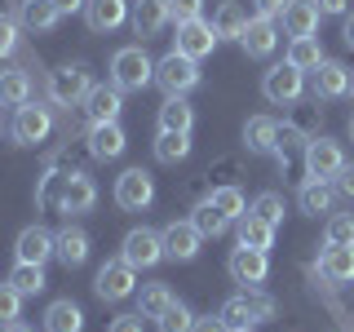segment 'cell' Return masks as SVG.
Instances as JSON below:
<instances>
[{"label": "cell", "instance_id": "1", "mask_svg": "<svg viewBox=\"0 0 354 332\" xmlns=\"http://www.w3.org/2000/svg\"><path fill=\"white\" fill-rule=\"evenodd\" d=\"M151 80H155V62L147 58L142 44L115 49V58H111V84H120L124 93H138V89H147Z\"/></svg>", "mask_w": 354, "mask_h": 332}, {"label": "cell", "instance_id": "2", "mask_svg": "<svg viewBox=\"0 0 354 332\" xmlns=\"http://www.w3.org/2000/svg\"><path fill=\"white\" fill-rule=\"evenodd\" d=\"M93 93V71L84 62H66L58 71H49V98L58 107H80Z\"/></svg>", "mask_w": 354, "mask_h": 332}, {"label": "cell", "instance_id": "3", "mask_svg": "<svg viewBox=\"0 0 354 332\" xmlns=\"http://www.w3.org/2000/svg\"><path fill=\"white\" fill-rule=\"evenodd\" d=\"M155 84L164 89V98H186V93L199 84V62L173 49L169 58L155 62Z\"/></svg>", "mask_w": 354, "mask_h": 332}, {"label": "cell", "instance_id": "4", "mask_svg": "<svg viewBox=\"0 0 354 332\" xmlns=\"http://www.w3.org/2000/svg\"><path fill=\"white\" fill-rule=\"evenodd\" d=\"M301 89H306V71H297L292 62H279L261 75V93H266V102H274V107H292L297 98H301Z\"/></svg>", "mask_w": 354, "mask_h": 332}, {"label": "cell", "instance_id": "5", "mask_svg": "<svg viewBox=\"0 0 354 332\" xmlns=\"http://www.w3.org/2000/svg\"><path fill=\"white\" fill-rule=\"evenodd\" d=\"M341 169H346V151H341L337 138H310L306 142V177H324V182H332Z\"/></svg>", "mask_w": 354, "mask_h": 332}, {"label": "cell", "instance_id": "6", "mask_svg": "<svg viewBox=\"0 0 354 332\" xmlns=\"http://www.w3.org/2000/svg\"><path fill=\"white\" fill-rule=\"evenodd\" d=\"M151 199H155V177L147 169H124L115 177V204L124 213H142Z\"/></svg>", "mask_w": 354, "mask_h": 332}, {"label": "cell", "instance_id": "7", "mask_svg": "<svg viewBox=\"0 0 354 332\" xmlns=\"http://www.w3.org/2000/svg\"><path fill=\"white\" fill-rule=\"evenodd\" d=\"M133 288H138V270H133L124 257L106 261L93 279V293L102 297V302H124V297H133Z\"/></svg>", "mask_w": 354, "mask_h": 332}, {"label": "cell", "instance_id": "8", "mask_svg": "<svg viewBox=\"0 0 354 332\" xmlns=\"http://www.w3.org/2000/svg\"><path fill=\"white\" fill-rule=\"evenodd\" d=\"M49 129H53V116H49V107H18L14 111V124H9V133H14V142L18 147H40L44 138H49Z\"/></svg>", "mask_w": 354, "mask_h": 332}, {"label": "cell", "instance_id": "9", "mask_svg": "<svg viewBox=\"0 0 354 332\" xmlns=\"http://www.w3.org/2000/svg\"><path fill=\"white\" fill-rule=\"evenodd\" d=\"M133 270H147V266H155L164 257V235L160 230H151V226H138V230H129L124 235V252H120Z\"/></svg>", "mask_w": 354, "mask_h": 332}, {"label": "cell", "instance_id": "10", "mask_svg": "<svg viewBox=\"0 0 354 332\" xmlns=\"http://www.w3.org/2000/svg\"><path fill=\"white\" fill-rule=\"evenodd\" d=\"M226 270H230V279L243 284V288H261L266 275H270V257H266V248H243L239 243V248L230 252Z\"/></svg>", "mask_w": 354, "mask_h": 332}, {"label": "cell", "instance_id": "11", "mask_svg": "<svg viewBox=\"0 0 354 332\" xmlns=\"http://www.w3.org/2000/svg\"><path fill=\"white\" fill-rule=\"evenodd\" d=\"M217 31H213V22H204V18H191V22H177V44L173 49L177 53H186V58H208V53L217 49Z\"/></svg>", "mask_w": 354, "mask_h": 332}, {"label": "cell", "instance_id": "12", "mask_svg": "<svg viewBox=\"0 0 354 332\" xmlns=\"http://www.w3.org/2000/svg\"><path fill=\"white\" fill-rule=\"evenodd\" d=\"M160 235H164V257H173V261H195L199 257V243H204V235L195 230L191 217H186V221H169Z\"/></svg>", "mask_w": 354, "mask_h": 332}, {"label": "cell", "instance_id": "13", "mask_svg": "<svg viewBox=\"0 0 354 332\" xmlns=\"http://www.w3.org/2000/svg\"><path fill=\"white\" fill-rule=\"evenodd\" d=\"M120 111H124V89L120 84H93V93L84 98L88 124H115Z\"/></svg>", "mask_w": 354, "mask_h": 332}, {"label": "cell", "instance_id": "14", "mask_svg": "<svg viewBox=\"0 0 354 332\" xmlns=\"http://www.w3.org/2000/svg\"><path fill=\"white\" fill-rule=\"evenodd\" d=\"M14 257L31 261V266H44L49 257H58V235H49L44 226H27L14 243Z\"/></svg>", "mask_w": 354, "mask_h": 332}, {"label": "cell", "instance_id": "15", "mask_svg": "<svg viewBox=\"0 0 354 332\" xmlns=\"http://www.w3.org/2000/svg\"><path fill=\"white\" fill-rule=\"evenodd\" d=\"M274 44H279V27H274V18H248V27H243L239 36V49L248 53V58H270Z\"/></svg>", "mask_w": 354, "mask_h": 332}, {"label": "cell", "instance_id": "16", "mask_svg": "<svg viewBox=\"0 0 354 332\" xmlns=\"http://www.w3.org/2000/svg\"><path fill=\"white\" fill-rule=\"evenodd\" d=\"M315 102H332V98H346L350 93V71L341 62H332V58H324L315 66Z\"/></svg>", "mask_w": 354, "mask_h": 332}, {"label": "cell", "instance_id": "17", "mask_svg": "<svg viewBox=\"0 0 354 332\" xmlns=\"http://www.w3.org/2000/svg\"><path fill=\"white\" fill-rule=\"evenodd\" d=\"M169 0H133V31H138L142 40L160 36L164 27H169Z\"/></svg>", "mask_w": 354, "mask_h": 332}, {"label": "cell", "instance_id": "18", "mask_svg": "<svg viewBox=\"0 0 354 332\" xmlns=\"http://www.w3.org/2000/svg\"><path fill=\"white\" fill-rule=\"evenodd\" d=\"M124 147H129V138L120 129V120L115 124H88V155L93 160H120Z\"/></svg>", "mask_w": 354, "mask_h": 332}, {"label": "cell", "instance_id": "19", "mask_svg": "<svg viewBox=\"0 0 354 332\" xmlns=\"http://www.w3.org/2000/svg\"><path fill=\"white\" fill-rule=\"evenodd\" d=\"M129 18V0H84V22L88 31H115L120 22Z\"/></svg>", "mask_w": 354, "mask_h": 332}, {"label": "cell", "instance_id": "20", "mask_svg": "<svg viewBox=\"0 0 354 332\" xmlns=\"http://www.w3.org/2000/svg\"><path fill=\"white\" fill-rule=\"evenodd\" d=\"M279 18H283V31H288V36L301 40V36H315V31H319V18H324V14H319L315 0H288V9H283Z\"/></svg>", "mask_w": 354, "mask_h": 332}, {"label": "cell", "instance_id": "21", "mask_svg": "<svg viewBox=\"0 0 354 332\" xmlns=\"http://www.w3.org/2000/svg\"><path fill=\"white\" fill-rule=\"evenodd\" d=\"M243 147L252 155H274L279 151V124H274L270 116H252L248 124H243Z\"/></svg>", "mask_w": 354, "mask_h": 332}, {"label": "cell", "instance_id": "22", "mask_svg": "<svg viewBox=\"0 0 354 332\" xmlns=\"http://www.w3.org/2000/svg\"><path fill=\"white\" fill-rule=\"evenodd\" d=\"M319 275H324L328 284H354V248H337V243H328L324 257H319Z\"/></svg>", "mask_w": 354, "mask_h": 332}, {"label": "cell", "instance_id": "23", "mask_svg": "<svg viewBox=\"0 0 354 332\" xmlns=\"http://www.w3.org/2000/svg\"><path fill=\"white\" fill-rule=\"evenodd\" d=\"M58 5H53V0H22L18 5V22L27 31H36V36H44V31H53L58 27Z\"/></svg>", "mask_w": 354, "mask_h": 332}, {"label": "cell", "instance_id": "24", "mask_svg": "<svg viewBox=\"0 0 354 332\" xmlns=\"http://www.w3.org/2000/svg\"><path fill=\"white\" fill-rule=\"evenodd\" d=\"M332 199H337V186L324 182V177H306L301 191H297V204H301V213H332Z\"/></svg>", "mask_w": 354, "mask_h": 332}, {"label": "cell", "instance_id": "25", "mask_svg": "<svg viewBox=\"0 0 354 332\" xmlns=\"http://www.w3.org/2000/svg\"><path fill=\"white\" fill-rule=\"evenodd\" d=\"M31 102V75L22 66H0V107H27Z\"/></svg>", "mask_w": 354, "mask_h": 332}, {"label": "cell", "instance_id": "26", "mask_svg": "<svg viewBox=\"0 0 354 332\" xmlns=\"http://www.w3.org/2000/svg\"><path fill=\"white\" fill-rule=\"evenodd\" d=\"M80 328H84V310L71 297L49 302V310H44V332H80Z\"/></svg>", "mask_w": 354, "mask_h": 332}, {"label": "cell", "instance_id": "27", "mask_svg": "<svg viewBox=\"0 0 354 332\" xmlns=\"http://www.w3.org/2000/svg\"><path fill=\"white\" fill-rule=\"evenodd\" d=\"M160 129L164 133H191L195 129V107L186 98H164L160 102Z\"/></svg>", "mask_w": 354, "mask_h": 332}, {"label": "cell", "instance_id": "28", "mask_svg": "<svg viewBox=\"0 0 354 332\" xmlns=\"http://www.w3.org/2000/svg\"><path fill=\"white\" fill-rule=\"evenodd\" d=\"M58 261L66 266V270H75V266L88 261V235L80 226H66L58 230Z\"/></svg>", "mask_w": 354, "mask_h": 332}, {"label": "cell", "instance_id": "29", "mask_svg": "<svg viewBox=\"0 0 354 332\" xmlns=\"http://www.w3.org/2000/svg\"><path fill=\"white\" fill-rule=\"evenodd\" d=\"M191 221H195V230H199L204 239H217V235H226V230L235 226V221H230L226 213H221V208L213 204V199H204V204H195Z\"/></svg>", "mask_w": 354, "mask_h": 332}, {"label": "cell", "instance_id": "30", "mask_svg": "<svg viewBox=\"0 0 354 332\" xmlns=\"http://www.w3.org/2000/svg\"><path fill=\"white\" fill-rule=\"evenodd\" d=\"M243 27H248V14H243L235 0H221L217 14H213V31H217L221 40H239V36H243Z\"/></svg>", "mask_w": 354, "mask_h": 332}, {"label": "cell", "instance_id": "31", "mask_svg": "<svg viewBox=\"0 0 354 332\" xmlns=\"http://www.w3.org/2000/svg\"><path fill=\"white\" fill-rule=\"evenodd\" d=\"M235 235H239L243 248H270V243H274V226L261 221V217H252V213H243L235 221Z\"/></svg>", "mask_w": 354, "mask_h": 332}, {"label": "cell", "instance_id": "32", "mask_svg": "<svg viewBox=\"0 0 354 332\" xmlns=\"http://www.w3.org/2000/svg\"><path fill=\"white\" fill-rule=\"evenodd\" d=\"M173 302H177V297L169 293V284H142V293H138V315H142V319H160Z\"/></svg>", "mask_w": 354, "mask_h": 332}, {"label": "cell", "instance_id": "33", "mask_svg": "<svg viewBox=\"0 0 354 332\" xmlns=\"http://www.w3.org/2000/svg\"><path fill=\"white\" fill-rule=\"evenodd\" d=\"M217 315H221V324H226L230 332H252V324H257V315H252V306H248V297H243V293L230 297Z\"/></svg>", "mask_w": 354, "mask_h": 332}, {"label": "cell", "instance_id": "34", "mask_svg": "<svg viewBox=\"0 0 354 332\" xmlns=\"http://www.w3.org/2000/svg\"><path fill=\"white\" fill-rule=\"evenodd\" d=\"M9 284L18 288L22 297H36V293H44V266H31V261H14V270H9Z\"/></svg>", "mask_w": 354, "mask_h": 332}, {"label": "cell", "instance_id": "35", "mask_svg": "<svg viewBox=\"0 0 354 332\" xmlns=\"http://www.w3.org/2000/svg\"><path fill=\"white\" fill-rule=\"evenodd\" d=\"M186 155H191V133H164L160 129V138H155V160L177 164V160H186Z\"/></svg>", "mask_w": 354, "mask_h": 332}, {"label": "cell", "instance_id": "36", "mask_svg": "<svg viewBox=\"0 0 354 332\" xmlns=\"http://www.w3.org/2000/svg\"><path fill=\"white\" fill-rule=\"evenodd\" d=\"M288 62H292L297 71H315V66L324 62V49H319V40H315V36H301V40L288 44Z\"/></svg>", "mask_w": 354, "mask_h": 332}, {"label": "cell", "instance_id": "37", "mask_svg": "<svg viewBox=\"0 0 354 332\" xmlns=\"http://www.w3.org/2000/svg\"><path fill=\"white\" fill-rule=\"evenodd\" d=\"M208 199H213V204L221 208V213H226L230 221H239L243 213H248V199H243V191H239V186H213V191H208Z\"/></svg>", "mask_w": 354, "mask_h": 332}, {"label": "cell", "instance_id": "38", "mask_svg": "<svg viewBox=\"0 0 354 332\" xmlns=\"http://www.w3.org/2000/svg\"><path fill=\"white\" fill-rule=\"evenodd\" d=\"M324 243H337V248H354V213H332L324 226Z\"/></svg>", "mask_w": 354, "mask_h": 332}, {"label": "cell", "instance_id": "39", "mask_svg": "<svg viewBox=\"0 0 354 332\" xmlns=\"http://www.w3.org/2000/svg\"><path fill=\"white\" fill-rule=\"evenodd\" d=\"M248 213H252V217H261V221H270V226H279V221H283V195L261 191V195L248 204Z\"/></svg>", "mask_w": 354, "mask_h": 332}, {"label": "cell", "instance_id": "40", "mask_svg": "<svg viewBox=\"0 0 354 332\" xmlns=\"http://www.w3.org/2000/svg\"><path fill=\"white\" fill-rule=\"evenodd\" d=\"M191 328H195V315H191L182 302H173V306L160 315V332H191Z\"/></svg>", "mask_w": 354, "mask_h": 332}, {"label": "cell", "instance_id": "41", "mask_svg": "<svg viewBox=\"0 0 354 332\" xmlns=\"http://www.w3.org/2000/svg\"><path fill=\"white\" fill-rule=\"evenodd\" d=\"M18 310H22V293L5 279V284H0V328L18 324Z\"/></svg>", "mask_w": 354, "mask_h": 332}, {"label": "cell", "instance_id": "42", "mask_svg": "<svg viewBox=\"0 0 354 332\" xmlns=\"http://www.w3.org/2000/svg\"><path fill=\"white\" fill-rule=\"evenodd\" d=\"M22 22L18 18H9V14H0V58H9V53H18V44H22Z\"/></svg>", "mask_w": 354, "mask_h": 332}, {"label": "cell", "instance_id": "43", "mask_svg": "<svg viewBox=\"0 0 354 332\" xmlns=\"http://www.w3.org/2000/svg\"><path fill=\"white\" fill-rule=\"evenodd\" d=\"M243 297H248V306H252V315H257V324L274 319V297H266L261 288H243Z\"/></svg>", "mask_w": 354, "mask_h": 332}, {"label": "cell", "instance_id": "44", "mask_svg": "<svg viewBox=\"0 0 354 332\" xmlns=\"http://www.w3.org/2000/svg\"><path fill=\"white\" fill-rule=\"evenodd\" d=\"M199 9H204V0H169L173 22H191V18H199Z\"/></svg>", "mask_w": 354, "mask_h": 332}, {"label": "cell", "instance_id": "45", "mask_svg": "<svg viewBox=\"0 0 354 332\" xmlns=\"http://www.w3.org/2000/svg\"><path fill=\"white\" fill-rule=\"evenodd\" d=\"M315 5H319V14H324V18H346L350 14L346 0H315Z\"/></svg>", "mask_w": 354, "mask_h": 332}, {"label": "cell", "instance_id": "46", "mask_svg": "<svg viewBox=\"0 0 354 332\" xmlns=\"http://www.w3.org/2000/svg\"><path fill=\"white\" fill-rule=\"evenodd\" d=\"M106 332H142V315H120V319H111Z\"/></svg>", "mask_w": 354, "mask_h": 332}, {"label": "cell", "instance_id": "47", "mask_svg": "<svg viewBox=\"0 0 354 332\" xmlns=\"http://www.w3.org/2000/svg\"><path fill=\"white\" fill-rule=\"evenodd\" d=\"M332 182H337V191H341V195H350V199H354V164H346V169L332 177Z\"/></svg>", "mask_w": 354, "mask_h": 332}, {"label": "cell", "instance_id": "48", "mask_svg": "<svg viewBox=\"0 0 354 332\" xmlns=\"http://www.w3.org/2000/svg\"><path fill=\"white\" fill-rule=\"evenodd\" d=\"M283 9H288V0H257V14L261 18H279Z\"/></svg>", "mask_w": 354, "mask_h": 332}, {"label": "cell", "instance_id": "49", "mask_svg": "<svg viewBox=\"0 0 354 332\" xmlns=\"http://www.w3.org/2000/svg\"><path fill=\"white\" fill-rule=\"evenodd\" d=\"M191 332H230L226 324H221V315H208V319H195Z\"/></svg>", "mask_w": 354, "mask_h": 332}, {"label": "cell", "instance_id": "50", "mask_svg": "<svg viewBox=\"0 0 354 332\" xmlns=\"http://www.w3.org/2000/svg\"><path fill=\"white\" fill-rule=\"evenodd\" d=\"M58 14H84V0H53Z\"/></svg>", "mask_w": 354, "mask_h": 332}, {"label": "cell", "instance_id": "51", "mask_svg": "<svg viewBox=\"0 0 354 332\" xmlns=\"http://www.w3.org/2000/svg\"><path fill=\"white\" fill-rule=\"evenodd\" d=\"M341 36H346V44L354 49V14H346V22H341Z\"/></svg>", "mask_w": 354, "mask_h": 332}, {"label": "cell", "instance_id": "52", "mask_svg": "<svg viewBox=\"0 0 354 332\" xmlns=\"http://www.w3.org/2000/svg\"><path fill=\"white\" fill-rule=\"evenodd\" d=\"M0 332H36V328H27V324L18 319V324H9V328H0Z\"/></svg>", "mask_w": 354, "mask_h": 332}, {"label": "cell", "instance_id": "53", "mask_svg": "<svg viewBox=\"0 0 354 332\" xmlns=\"http://www.w3.org/2000/svg\"><path fill=\"white\" fill-rule=\"evenodd\" d=\"M350 142H354V116H350Z\"/></svg>", "mask_w": 354, "mask_h": 332}, {"label": "cell", "instance_id": "54", "mask_svg": "<svg viewBox=\"0 0 354 332\" xmlns=\"http://www.w3.org/2000/svg\"><path fill=\"white\" fill-rule=\"evenodd\" d=\"M350 93H354V71H350Z\"/></svg>", "mask_w": 354, "mask_h": 332}]
</instances>
